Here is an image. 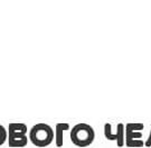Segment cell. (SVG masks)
<instances>
[{"label": "cell", "mask_w": 151, "mask_h": 148, "mask_svg": "<svg viewBox=\"0 0 151 148\" xmlns=\"http://www.w3.org/2000/svg\"><path fill=\"white\" fill-rule=\"evenodd\" d=\"M29 138L35 146L46 147L53 143V139H54L53 128L46 123H37L32 128Z\"/></svg>", "instance_id": "1"}, {"label": "cell", "mask_w": 151, "mask_h": 148, "mask_svg": "<svg viewBox=\"0 0 151 148\" xmlns=\"http://www.w3.org/2000/svg\"><path fill=\"white\" fill-rule=\"evenodd\" d=\"M95 137V132L90 125L78 123L70 130V140L78 147H86L91 145Z\"/></svg>", "instance_id": "2"}, {"label": "cell", "mask_w": 151, "mask_h": 148, "mask_svg": "<svg viewBox=\"0 0 151 148\" xmlns=\"http://www.w3.org/2000/svg\"><path fill=\"white\" fill-rule=\"evenodd\" d=\"M27 126L25 123H9L8 126V146L25 147L27 145Z\"/></svg>", "instance_id": "3"}, {"label": "cell", "mask_w": 151, "mask_h": 148, "mask_svg": "<svg viewBox=\"0 0 151 148\" xmlns=\"http://www.w3.org/2000/svg\"><path fill=\"white\" fill-rule=\"evenodd\" d=\"M68 125L67 123H57L56 125V131H57V136H56V145L60 147L63 146V131L68 129Z\"/></svg>", "instance_id": "4"}, {"label": "cell", "mask_w": 151, "mask_h": 148, "mask_svg": "<svg viewBox=\"0 0 151 148\" xmlns=\"http://www.w3.org/2000/svg\"><path fill=\"white\" fill-rule=\"evenodd\" d=\"M6 139H7V131H6V128L0 125V146L5 143Z\"/></svg>", "instance_id": "5"}]
</instances>
